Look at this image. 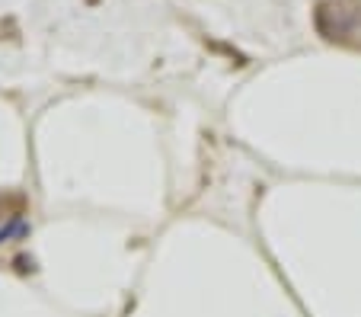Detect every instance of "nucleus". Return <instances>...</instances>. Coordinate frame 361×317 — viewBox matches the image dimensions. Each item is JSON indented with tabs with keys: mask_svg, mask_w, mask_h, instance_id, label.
Listing matches in <instances>:
<instances>
[{
	"mask_svg": "<svg viewBox=\"0 0 361 317\" xmlns=\"http://www.w3.org/2000/svg\"><path fill=\"white\" fill-rule=\"evenodd\" d=\"M317 32L329 42H345L348 35H355V10H345L342 4L333 0H323L314 13Z\"/></svg>",
	"mask_w": 361,
	"mask_h": 317,
	"instance_id": "obj_1",
	"label": "nucleus"
},
{
	"mask_svg": "<svg viewBox=\"0 0 361 317\" xmlns=\"http://www.w3.org/2000/svg\"><path fill=\"white\" fill-rule=\"evenodd\" d=\"M16 234H26V221H23V218H10L7 225L0 228V244L10 241V237H16Z\"/></svg>",
	"mask_w": 361,
	"mask_h": 317,
	"instance_id": "obj_2",
	"label": "nucleus"
}]
</instances>
